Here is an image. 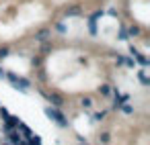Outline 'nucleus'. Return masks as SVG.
I'll return each mask as SVG.
<instances>
[{
  "instance_id": "1",
  "label": "nucleus",
  "mask_w": 150,
  "mask_h": 145,
  "mask_svg": "<svg viewBox=\"0 0 150 145\" xmlns=\"http://www.w3.org/2000/svg\"><path fill=\"white\" fill-rule=\"evenodd\" d=\"M45 112H47V116H52V119H54V121H56L58 125H62V127H66V121H64V116H62V114H60L58 110H52V108H47Z\"/></svg>"
},
{
  "instance_id": "2",
  "label": "nucleus",
  "mask_w": 150,
  "mask_h": 145,
  "mask_svg": "<svg viewBox=\"0 0 150 145\" xmlns=\"http://www.w3.org/2000/svg\"><path fill=\"white\" fill-rule=\"evenodd\" d=\"M47 37H50V31H47V29H41V31L35 35V39H37V41H45Z\"/></svg>"
},
{
  "instance_id": "3",
  "label": "nucleus",
  "mask_w": 150,
  "mask_h": 145,
  "mask_svg": "<svg viewBox=\"0 0 150 145\" xmlns=\"http://www.w3.org/2000/svg\"><path fill=\"white\" fill-rule=\"evenodd\" d=\"M66 15H68V17H76V15H80V6H70V8H66Z\"/></svg>"
},
{
  "instance_id": "4",
  "label": "nucleus",
  "mask_w": 150,
  "mask_h": 145,
  "mask_svg": "<svg viewBox=\"0 0 150 145\" xmlns=\"http://www.w3.org/2000/svg\"><path fill=\"white\" fill-rule=\"evenodd\" d=\"M50 100H52L56 106H60V104H62V98H60V96H56V94H54V96H50Z\"/></svg>"
},
{
  "instance_id": "5",
  "label": "nucleus",
  "mask_w": 150,
  "mask_h": 145,
  "mask_svg": "<svg viewBox=\"0 0 150 145\" xmlns=\"http://www.w3.org/2000/svg\"><path fill=\"white\" fill-rule=\"evenodd\" d=\"M82 106H84V108H91V106H93V100H91V98H82Z\"/></svg>"
},
{
  "instance_id": "6",
  "label": "nucleus",
  "mask_w": 150,
  "mask_h": 145,
  "mask_svg": "<svg viewBox=\"0 0 150 145\" xmlns=\"http://www.w3.org/2000/svg\"><path fill=\"white\" fill-rule=\"evenodd\" d=\"M99 92H101V94H105V96H107V94H109V92H111V90H109V86H101V88H99Z\"/></svg>"
},
{
  "instance_id": "7",
  "label": "nucleus",
  "mask_w": 150,
  "mask_h": 145,
  "mask_svg": "<svg viewBox=\"0 0 150 145\" xmlns=\"http://www.w3.org/2000/svg\"><path fill=\"white\" fill-rule=\"evenodd\" d=\"M138 33H140L138 27H129V35H138Z\"/></svg>"
},
{
  "instance_id": "8",
  "label": "nucleus",
  "mask_w": 150,
  "mask_h": 145,
  "mask_svg": "<svg viewBox=\"0 0 150 145\" xmlns=\"http://www.w3.org/2000/svg\"><path fill=\"white\" fill-rule=\"evenodd\" d=\"M103 116H105V112H97V114H95V121H101Z\"/></svg>"
},
{
  "instance_id": "9",
  "label": "nucleus",
  "mask_w": 150,
  "mask_h": 145,
  "mask_svg": "<svg viewBox=\"0 0 150 145\" xmlns=\"http://www.w3.org/2000/svg\"><path fill=\"white\" fill-rule=\"evenodd\" d=\"M101 141H105V143H107V141H109V133H103V135H101Z\"/></svg>"
},
{
  "instance_id": "10",
  "label": "nucleus",
  "mask_w": 150,
  "mask_h": 145,
  "mask_svg": "<svg viewBox=\"0 0 150 145\" xmlns=\"http://www.w3.org/2000/svg\"><path fill=\"white\" fill-rule=\"evenodd\" d=\"M8 55V49H0V57H6Z\"/></svg>"
},
{
  "instance_id": "11",
  "label": "nucleus",
  "mask_w": 150,
  "mask_h": 145,
  "mask_svg": "<svg viewBox=\"0 0 150 145\" xmlns=\"http://www.w3.org/2000/svg\"><path fill=\"white\" fill-rule=\"evenodd\" d=\"M123 112H127V114H129V112H132V106H129V104H125V106H123Z\"/></svg>"
}]
</instances>
